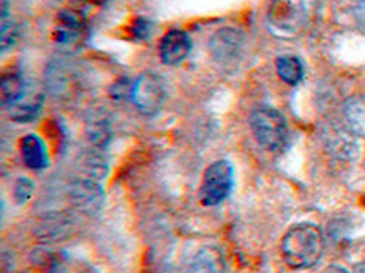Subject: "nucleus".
I'll return each mask as SVG.
<instances>
[{
  "label": "nucleus",
  "instance_id": "5",
  "mask_svg": "<svg viewBox=\"0 0 365 273\" xmlns=\"http://www.w3.org/2000/svg\"><path fill=\"white\" fill-rule=\"evenodd\" d=\"M210 55L214 63L221 68H232L240 63L243 48H245V33L237 28H221L210 38Z\"/></svg>",
  "mask_w": 365,
  "mask_h": 273
},
{
  "label": "nucleus",
  "instance_id": "21",
  "mask_svg": "<svg viewBox=\"0 0 365 273\" xmlns=\"http://www.w3.org/2000/svg\"><path fill=\"white\" fill-rule=\"evenodd\" d=\"M353 18L356 28L365 35V0H356L353 6Z\"/></svg>",
  "mask_w": 365,
  "mask_h": 273
},
{
  "label": "nucleus",
  "instance_id": "20",
  "mask_svg": "<svg viewBox=\"0 0 365 273\" xmlns=\"http://www.w3.org/2000/svg\"><path fill=\"white\" fill-rule=\"evenodd\" d=\"M17 33L19 31L15 22H2V28H0V44H2V51H8L11 46H15V42H17Z\"/></svg>",
  "mask_w": 365,
  "mask_h": 273
},
{
  "label": "nucleus",
  "instance_id": "13",
  "mask_svg": "<svg viewBox=\"0 0 365 273\" xmlns=\"http://www.w3.org/2000/svg\"><path fill=\"white\" fill-rule=\"evenodd\" d=\"M77 171L83 177L93 178V181H103L108 175V161L103 157L99 149H91V151H84L79 159H77Z\"/></svg>",
  "mask_w": 365,
  "mask_h": 273
},
{
  "label": "nucleus",
  "instance_id": "25",
  "mask_svg": "<svg viewBox=\"0 0 365 273\" xmlns=\"http://www.w3.org/2000/svg\"><path fill=\"white\" fill-rule=\"evenodd\" d=\"M356 273H365V266H358Z\"/></svg>",
  "mask_w": 365,
  "mask_h": 273
},
{
  "label": "nucleus",
  "instance_id": "14",
  "mask_svg": "<svg viewBox=\"0 0 365 273\" xmlns=\"http://www.w3.org/2000/svg\"><path fill=\"white\" fill-rule=\"evenodd\" d=\"M344 119L349 132L353 135L365 139V99L364 97H351L344 102Z\"/></svg>",
  "mask_w": 365,
  "mask_h": 273
},
{
  "label": "nucleus",
  "instance_id": "22",
  "mask_svg": "<svg viewBox=\"0 0 365 273\" xmlns=\"http://www.w3.org/2000/svg\"><path fill=\"white\" fill-rule=\"evenodd\" d=\"M150 29H152V26H150V22L145 21V18H137V21L133 22V33H135L137 37L148 38Z\"/></svg>",
  "mask_w": 365,
  "mask_h": 273
},
{
  "label": "nucleus",
  "instance_id": "10",
  "mask_svg": "<svg viewBox=\"0 0 365 273\" xmlns=\"http://www.w3.org/2000/svg\"><path fill=\"white\" fill-rule=\"evenodd\" d=\"M86 22L79 11H64L57 18L55 42L61 46H77L84 37Z\"/></svg>",
  "mask_w": 365,
  "mask_h": 273
},
{
  "label": "nucleus",
  "instance_id": "17",
  "mask_svg": "<svg viewBox=\"0 0 365 273\" xmlns=\"http://www.w3.org/2000/svg\"><path fill=\"white\" fill-rule=\"evenodd\" d=\"M276 71H278L279 79L283 82L296 86L302 82L303 79V64L298 57L292 55H283V57L276 58Z\"/></svg>",
  "mask_w": 365,
  "mask_h": 273
},
{
  "label": "nucleus",
  "instance_id": "2",
  "mask_svg": "<svg viewBox=\"0 0 365 273\" xmlns=\"http://www.w3.org/2000/svg\"><path fill=\"white\" fill-rule=\"evenodd\" d=\"M314 17V0H270L267 8V26L279 38L302 35Z\"/></svg>",
  "mask_w": 365,
  "mask_h": 273
},
{
  "label": "nucleus",
  "instance_id": "3",
  "mask_svg": "<svg viewBox=\"0 0 365 273\" xmlns=\"http://www.w3.org/2000/svg\"><path fill=\"white\" fill-rule=\"evenodd\" d=\"M249 126L259 146H263L272 154H279L285 149L287 142H289V126H287L285 117L278 109H254L250 113Z\"/></svg>",
  "mask_w": 365,
  "mask_h": 273
},
{
  "label": "nucleus",
  "instance_id": "4",
  "mask_svg": "<svg viewBox=\"0 0 365 273\" xmlns=\"http://www.w3.org/2000/svg\"><path fill=\"white\" fill-rule=\"evenodd\" d=\"M234 186V170L228 161L212 162L203 175L200 190L201 204L217 206L227 199Z\"/></svg>",
  "mask_w": 365,
  "mask_h": 273
},
{
  "label": "nucleus",
  "instance_id": "1",
  "mask_svg": "<svg viewBox=\"0 0 365 273\" xmlns=\"http://www.w3.org/2000/svg\"><path fill=\"white\" fill-rule=\"evenodd\" d=\"M324 250V233L311 223H302L291 228L282 240L283 261L294 269H309L318 264Z\"/></svg>",
  "mask_w": 365,
  "mask_h": 273
},
{
  "label": "nucleus",
  "instance_id": "15",
  "mask_svg": "<svg viewBox=\"0 0 365 273\" xmlns=\"http://www.w3.org/2000/svg\"><path fill=\"white\" fill-rule=\"evenodd\" d=\"M71 226V219L64 213H51V215L44 217L41 224H38L37 235L42 240H57L63 239L64 235H68Z\"/></svg>",
  "mask_w": 365,
  "mask_h": 273
},
{
  "label": "nucleus",
  "instance_id": "9",
  "mask_svg": "<svg viewBox=\"0 0 365 273\" xmlns=\"http://www.w3.org/2000/svg\"><path fill=\"white\" fill-rule=\"evenodd\" d=\"M192 41L181 29H172L159 42V57L166 66H175L190 55Z\"/></svg>",
  "mask_w": 365,
  "mask_h": 273
},
{
  "label": "nucleus",
  "instance_id": "8",
  "mask_svg": "<svg viewBox=\"0 0 365 273\" xmlns=\"http://www.w3.org/2000/svg\"><path fill=\"white\" fill-rule=\"evenodd\" d=\"M42 104H44V91L35 84H28L21 99H17L13 104H9L8 115L17 122H31L41 112Z\"/></svg>",
  "mask_w": 365,
  "mask_h": 273
},
{
  "label": "nucleus",
  "instance_id": "11",
  "mask_svg": "<svg viewBox=\"0 0 365 273\" xmlns=\"http://www.w3.org/2000/svg\"><path fill=\"white\" fill-rule=\"evenodd\" d=\"M187 273H227L223 253L216 246H205L194 255Z\"/></svg>",
  "mask_w": 365,
  "mask_h": 273
},
{
  "label": "nucleus",
  "instance_id": "12",
  "mask_svg": "<svg viewBox=\"0 0 365 273\" xmlns=\"http://www.w3.org/2000/svg\"><path fill=\"white\" fill-rule=\"evenodd\" d=\"M21 155L29 170H44L48 166V151H46L44 142L34 133L22 136Z\"/></svg>",
  "mask_w": 365,
  "mask_h": 273
},
{
  "label": "nucleus",
  "instance_id": "23",
  "mask_svg": "<svg viewBox=\"0 0 365 273\" xmlns=\"http://www.w3.org/2000/svg\"><path fill=\"white\" fill-rule=\"evenodd\" d=\"M327 273H349V272L345 268H341V266H331V268L327 269Z\"/></svg>",
  "mask_w": 365,
  "mask_h": 273
},
{
  "label": "nucleus",
  "instance_id": "6",
  "mask_svg": "<svg viewBox=\"0 0 365 273\" xmlns=\"http://www.w3.org/2000/svg\"><path fill=\"white\" fill-rule=\"evenodd\" d=\"M165 97V86L155 75L143 73L133 80L132 102L143 115H155L163 108Z\"/></svg>",
  "mask_w": 365,
  "mask_h": 273
},
{
  "label": "nucleus",
  "instance_id": "24",
  "mask_svg": "<svg viewBox=\"0 0 365 273\" xmlns=\"http://www.w3.org/2000/svg\"><path fill=\"white\" fill-rule=\"evenodd\" d=\"M75 273H96V272H93V269H91L90 266H83V268L77 269V272H75Z\"/></svg>",
  "mask_w": 365,
  "mask_h": 273
},
{
  "label": "nucleus",
  "instance_id": "16",
  "mask_svg": "<svg viewBox=\"0 0 365 273\" xmlns=\"http://www.w3.org/2000/svg\"><path fill=\"white\" fill-rule=\"evenodd\" d=\"M26 86H28V82L22 79V75L19 71H8V73L2 75V79H0V95H2V104H4L6 108L17 99H21Z\"/></svg>",
  "mask_w": 365,
  "mask_h": 273
},
{
  "label": "nucleus",
  "instance_id": "18",
  "mask_svg": "<svg viewBox=\"0 0 365 273\" xmlns=\"http://www.w3.org/2000/svg\"><path fill=\"white\" fill-rule=\"evenodd\" d=\"M88 139H90V142L96 146V148H104V146L110 142L108 124H106V122H101V120L91 122V124L88 126Z\"/></svg>",
  "mask_w": 365,
  "mask_h": 273
},
{
  "label": "nucleus",
  "instance_id": "19",
  "mask_svg": "<svg viewBox=\"0 0 365 273\" xmlns=\"http://www.w3.org/2000/svg\"><path fill=\"white\" fill-rule=\"evenodd\" d=\"M34 191H35V182L28 177H21L17 182H15V188H13L15 203L26 204L31 197H34Z\"/></svg>",
  "mask_w": 365,
  "mask_h": 273
},
{
  "label": "nucleus",
  "instance_id": "7",
  "mask_svg": "<svg viewBox=\"0 0 365 273\" xmlns=\"http://www.w3.org/2000/svg\"><path fill=\"white\" fill-rule=\"evenodd\" d=\"M70 200L81 213L88 217L97 215L104 206V190L99 181L93 178H77L70 184Z\"/></svg>",
  "mask_w": 365,
  "mask_h": 273
}]
</instances>
